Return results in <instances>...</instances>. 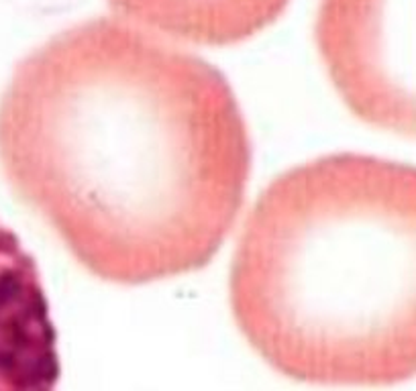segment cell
I'll return each instance as SVG.
<instances>
[{"label":"cell","instance_id":"obj_1","mask_svg":"<svg viewBox=\"0 0 416 391\" xmlns=\"http://www.w3.org/2000/svg\"><path fill=\"white\" fill-rule=\"evenodd\" d=\"M0 167L92 275L141 285L210 263L245 200L251 141L212 63L104 17L17 65Z\"/></svg>","mask_w":416,"mask_h":391},{"label":"cell","instance_id":"obj_2","mask_svg":"<svg viewBox=\"0 0 416 391\" xmlns=\"http://www.w3.org/2000/svg\"><path fill=\"white\" fill-rule=\"evenodd\" d=\"M414 183L355 153L302 163L251 208L231 267L239 330L310 385L402 379L416 363Z\"/></svg>","mask_w":416,"mask_h":391},{"label":"cell","instance_id":"obj_3","mask_svg":"<svg viewBox=\"0 0 416 391\" xmlns=\"http://www.w3.org/2000/svg\"><path fill=\"white\" fill-rule=\"evenodd\" d=\"M57 332L39 269L0 222V391H55Z\"/></svg>","mask_w":416,"mask_h":391},{"label":"cell","instance_id":"obj_4","mask_svg":"<svg viewBox=\"0 0 416 391\" xmlns=\"http://www.w3.org/2000/svg\"><path fill=\"white\" fill-rule=\"evenodd\" d=\"M290 0H108L137 27L180 41L224 47L255 37L276 23Z\"/></svg>","mask_w":416,"mask_h":391}]
</instances>
